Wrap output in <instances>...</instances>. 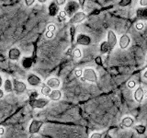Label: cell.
I'll use <instances>...</instances> for the list:
<instances>
[{"label":"cell","instance_id":"obj_1","mask_svg":"<svg viewBox=\"0 0 147 138\" xmlns=\"http://www.w3.org/2000/svg\"><path fill=\"white\" fill-rule=\"evenodd\" d=\"M80 4L75 1V0H71V1H68L64 7V11L67 14V17L72 18L76 12H78L80 8Z\"/></svg>","mask_w":147,"mask_h":138},{"label":"cell","instance_id":"obj_2","mask_svg":"<svg viewBox=\"0 0 147 138\" xmlns=\"http://www.w3.org/2000/svg\"><path fill=\"white\" fill-rule=\"evenodd\" d=\"M82 81H88L91 83H96L98 81V75L95 69L88 67L86 68L84 70V74H83V77H81Z\"/></svg>","mask_w":147,"mask_h":138},{"label":"cell","instance_id":"obj_3","mask_svg":"<svg viewBox=\"0 0 147 138\" xmlns=\"http://www.w3.org/2000/svg\"><path fill=\"white\" fill-rule=\"evenodd\" d=\"M50 102L49 99L46 98H38L33 100H30V104L34 109H42L45 106H47Z\"/></svg>","mask_w":147,"mask_h":138},{"label":"cell","instance_id":"obj_4","mask_svg":"<svg viewBox=\"0 0 147 138\" xmlns=\"http://www.w3.org/2000/svg\"><path fill=\"white\" fill-rule=\"evenodd\" d=\"M13 87H14V92L17 95H21L27 90V86L25 83L18 79L13 80Z\"/></svg>","mask_w":147,"mask_h":138},{"label":"cell","instance_id":"obj_5","mask_svg":"<svg viewBox=\"0 0 147 138\" xmlns=\"http://www.w3.org/2000/svg\"><path fill=\"white\" fill-rule=\"evenodd\" d=\"M43 122L40 121V120H33L31 121L30 127H29V133L30 135H35V133H38L40 130L41 126H42Z\"/></svg>","mask_w":147,"mask_h":138},{"label":"cell","instance_id":"obj_6","mask_svg":"<svg viewBox=\"0 0 147 138\" xmlns=\"http://www.w3.org/2000/svg\"><path fill=\"white\" fill-rule=\"evenodd\" d=\"M76 43L80 45L88 46L91 44V38L85 33H79L76 36Z\"/></svg>","mask_w":147,"mask_h":138},{"label":"cell","instance_id":"obj_7","mask_svg":"<svg viewBox=\"0 0 147 138\" xmlns=\"http://www.w3.org/2000/svg\"><path fill=\"white\" fill-rule=\"evenodd\" d=\"M27 81L31 87H38L41 84L40 77L35 75V74H30L27 77Z\"/></svg>","mask_w":147,"mask_h":138},{"label":"cell","instance_id":"obj_8","mask_svg":"<svg viewBox=\"0 0 147 138\" xmlns=\"http://www.w3.org/2000/svg\"><path fill=\"white\" fill-rule=\"evenodd\" d=\"M86 17V15L85 12L78 11L72 18H70V20H69V22H70L71 24H76V23H80V22H82L83 20H85Z\"/></svg>","mask_w":147,"mask_h":138},{"label":"cell","instance_id":"obj_9","mask_svg":"<svg viewBox=\"0 0 147 138\" xmlns=\"http://www.w3.org/2000/svg\"><path fill=\"white\" fill-rule=\"evenodd\" d=\"M21 53L17 47H13L8 51V58L12 61H18L20 58Z\"/></svg>","mask_w":147,"mask_h":138},{"label":"cell","instance_id":"obj_10","mask_svg":"<svg viewBox=\"0 0 147 138\" xmlns=\"http://www.w3.org/2000/svg\"><path fill=\"white\" fill-rule=\"evenodd\" d=\"M59 9H60V6L56 3V1H52L50 3L49 7H48L49 15L52 16V17H55L58 13H60Z\"/></svg>","mask_w":147,"mask_h":138},{"label":"cell","instance_id":"obj_11","mask_svg":"<svg viewBox=\"0 0 147 138\" xmlns=\"http://www.w3.org/2000/svg\"><path fill=\"white\" fill-rule=\"evenodd\" d=\"M131 43V39L127 34H123L121 36V38L119 40V47L121 49H126L128 48V46L130 45Z\"/></svg>","mask_w":147,"mask_h":138},{"label":"cell","instance_id":"obj_12","mask_svg":"<svg viewBox=\"0 0 147 138\" xmlns=\"http://www.w3.org/2000/svg\"><path fill=\"white\" fill-rule=\"evenodd\" d=\"M107 41H108L109 44L110 45V47H111V49L116 46L118 40H117V36H116V34H115V32L113 30H109L108 31V40Z\"/></svg>","mask_w":147,"mask_h":138},{"label":"cell","instance_id":"obj_13","mask_svg":"<svg viewBox=\"0 0 147 138\" xmlns=\"http://www.w3.org/2000/svg\"><path fill=\"white\" fill-rule=\"evenodd\" d=\"M46 84L47 86H49L51 89H57L58 87L61 85V81L60 79H58L57 77H50L46 81Z\"/></svg>","mask_w":147,"mask_h":138},{"label":"cell","instance_id":"obj_14","mask_svg":"<svg viewBox=\"0 0 147 138\" xmlns=\"http://www.w3.org/2000/svg\"><path fill=\"white\" fill-rule=\"evenodd\" d=\"M133 96H134V99L136 101H138V102H142V99H144V89H142V87H138L136 89V90L134 91Z\"/></svg>","mask_w":147,"mask_h":138},{"label":"cell","instance_id":"obj_15","mask_svg":"<svg viewBox=\"0 0 147 138\" xmlns=\"http://www.w3.org/2000/svg\"><path fill=\"white\" fill-rule=\"evenodd\" d=\"M136 16L141 20H147V7L138 8L136 10Z\"/></svg>","mask_w":147,"mask_h":138},{"label":"cell","instance_id":"obj_16","mask_svg":"<svg viewBox=\"0 0 147 138\" xmlns=\"http://www.w3.org/2000/svg\"><path fill=\"white\" fill-rule=\"evenodd\" d=\"M61 98H62V92L59 89H53L48 97V99L52 101H58L61 99Z\"/></svg>","mask_w":147,"mask_h":138},{"label":"cell","instance_id":"obj_17","mask_svg":"<svg viewBox=\"0 0 147 138\" xmlns=\"http://www.w3.org/2000/svg\"><path fill=\"white\" fill-rule=\"evenodd\" d=\"M133 124H134V120L130 116L123 118L121 122V125L122 128H131L133 126Z\"/></svg>","mask_w":147,"mask_h":138},{"label":"cell","instance_id":"obj_18","mask_svg":"<svg viewBox=\"0 0 147 138\" xmlns=\"http://www.w3.org/2000/svg\"><path fill=\"white\" fill-rule=\"evenodd\" d=\"M99 50H100V53H103V54L109 53V51L111 50V47H110V45L109 44L108 41H103L102 43H101Z\"/></svg>","mask_w":147,"mask_h":138},{"label":"cell","instance_id":"obj_19","mask_svg":"<svg viewBox=\"0 0 147 138\" xmlns=\"http://www.w3.org/2000/svg\"><path fill=\"white\" fill-rule=\"evenodd\" d=\"M3 87H4V90L6 91V92H7V93H10V92L14 91L13 83L11 82L10 79H6V80H5Z\"/></svg>","mask_w":147,"mask_h":138},{"label":"cell","instance_id":"obj_20","mask_svg":"<svg viewBox=\"0 0 147 138\" xmlns=\"http://www.w3.org/2000/svg\"><path fill=\"white\" fill-rule=\"evenodd\" d=\"M52 89L47 86V84H42V87H41V89H40V92L41 94L45 97H49V95L51 94V92H52Z\"/></svg>","mask_w":147,"mask_h":138},{"label":"cell","instance_id":"obj_21","mask_svg":"<svg viewBox=\"0 0 147 138\" xmlns=\"http://www.w3.org/2000/svg\"><path fill=\"white\" fill-rule=\"evenodd\" d=\"M134 130L136 131L138 135H144L146 131V129H145V126L142 125V124H138V125L134 126Z\"/></svg>","mask_w":147,"mask_h":138},{"label":"cell","instance_id":"obj_22","mask_svg":"<svg viewBox=\"0 0 147 138\" xmlns=\"http://www.w3.org/2000/svg\"><path fill=\"white\" fill-rule=\"evenodd\" d=\"M73 56L75 57L76 59H79L82 57V51L79 49V48H76L74 50V52H73Z\"/></svg>","mask_w":147,"mask_h":138},{"label":"cell","instance_id":"obj_23","mask_svg":"<svg viewBox=\"0 0 147 138\" xmlns=\"http://www.w3.org/2000/svg\"><path fill=\"white\" fill-rule=\"evenodd\" d=\"M131 2H132V0H121V1L119 2V7H128L131 4Z\"/></svg>","mask_w":147,"mask_h":138},{"label":"cell","instance_id":"obj_24","mask_svg":"<svg viewBox=\"0 0 147 138\" xmlns=\"http://www.w3.org/2000/svg\"><path fill=\"white\" fill-rule=\"evenodd\" d=\"M22 64H23V66H24L26 68L30 67L31 66V59L30 57H26V58L23 59Z\"/></svg>","mask_w":147,"mask_h":138},{"label":"cell","instance_id":"obj_25","mask_svg":"<svg viewBox=\"0 0 147 138\" xmlns=\"http://www.w3.org/2000/svg\"><path fill=\"white\" fill-rule=\"evenodd\" d=\"M66 17H67V14L65 13V11H60V13H59V16H58V20H60V21H63V20H64L66 18Z\"/></svg>","mask_w":147,"mask_h":138},{"label":"cell","instance_id":"obj_26","mask_svg":"<svg viewBox=\"0 0 147 138\" xmlns=\"http://www.w3.org/2000/svg\"><path fill=\"white\" fill-rule=\"evenodd\" d=\"M127 86L129 89H135V87H136V82L134 80H129L127 83Z\"/></svg>","mask_w":147,"mask_h":138},{"label":"cell","instance_id":"obj_27","mask_svg":"<svg viewBox=\"0 0 147 138\" xmlns=\"http://www.w3.org/2000/svg\"><path fill=\"white\" fill-rule=\"evenodd\" d=\"M144 25L142 22H137L136 25H135V28H136L137 30H144Z\"/></svg>","mask_w":147,"mask_h":138},{"label":"cell","instance_id":"obj_28","mask_svg":"<svg viewBox=\"0 0 147 138\" xmlns=\"http://www.w3.org/2000/svg\"><path fill=\"white\" fill-rule=\"evenodd\" d=\"M83 74H84V71L81 70V69H77V70H76V72H75L76 76V77H79V78L83 77Z\"/></svg>","mask_w":147,"mask_h":138},{"label":"cell","instance_id":"obj_29","mask_svg":"<svg viewBox=\"0 0 147 138\" xmlns=\"http://www.w3.org/2000/svg\"><path fill=\"white\" fill-rule=\"evenodd\" d=\"M90 138H102V133H93L91 135Z\"/></svg>","mask_w":147,"mask_h":138},{"label":"cell","instance_id":"obj_30","mask_svg":"<svg viewBox=\"0 0 147 138\" xmlns=\"http://www.w3.org/2000/svg\"><path fill=\"white\" fill-rule=\"evenodd\" d=\"M55 30H56V27H55L54 24H50V25H48V27H47V30H50V31L54 32Z\"/></svg>","mask_w":147,"mask_h":138},{"label":"cell","instance_id":"obj_31","mask_svg":"<svg viewBox=\"0 0 147 138\" xmlns=\"http://www.w3.org/2000/svg\"><path fill=\"white\" fill-rule=\"evenodd\" d=\"M95 62H96V64H98V66H102V59H101V57H100V56L96 57Z\"/></svg>","mask_w":147,"mask_h":138},{"label":"cell","instance_id":"obj_32","mask_svg":"<svg viewBox=\"0 0 147 138\" xmlns=\"http://www.w3.org/2000/svg\"><path fill=\"white\" fill-rule=\"evenodd\" d=\"M46 38H48V39H52L53 37V31H50V30H47L46 31Z\"/></svg>","mask_w":147,"mask_h":138},{"label":"cell","instance_id":"obj_33","mask_svg":"<svg viewBox=\"0 0 147 138\" xmlns=\"http://www.w3.org/2000/svg\"><path fill=\"white\" fill-rule=\"evenodd\" d=\"M139 5L141 6V7H147V0H140Z\"/></svg>","mask_w":147,"mask_h":138},{"label":"cell","instance_id":"obj_34","mask_svg":"<svg viewBox=\"0 0 147 138\" xmlns=\"http://www.w3.org/2000/svg\"><path fill=\"white\" fill-rule=\"evenodd\" d=\"M35 1H36V0H25V3H26V5L28 7H30L35 3Z\"/></svg>","mask_w":147,"mask_h":138},{"label":"cell","instance_id":"obj_35","mask_svg":"<svg viewBox=\"0 0 147 138\" xmlns=\"http://www.w3.org/2000/svg\"><path fill=\"white\" fill-rule=\"evenodd\" d=\"M56 3L59 6H63V5H66V0H56Z\"/></svg>","mask_w":147,"mask_h":138},{"label":"cell","instance_id":"obj_36","mask_svg":"<svg viewBox=\"0 0 147 138\" xmlns=\"http://www.w3.org/2000/svg\"><path fill=\"white\" fill-rule=\"evenodd\" d=\"M85 1H86V0H78V3L80 4V6H81V7H84V5H85Z\"/></svg>","mask_w":147,"mask_h":138},{"label":"cell","instance_id":"obj_37","mask_svg":"<svg viewBox=\"0 0 147 138\" xmlns=\"http://www.w3.org/2000/svg\"><path fill=\"white\" fill-rule=\"evenodd\" d=\"M3 97H4V89H0V99H2Z\"/></svg>","mask_w":147,"mask_h":138},{"label":"cell","instance_id":"obj_38","mask_svg":"<svg viewBox=\"0 0 147 138\" xmlns=\"http://www.w3.org/2000/svg\"><path fill=\"white\" fill-rule=\"evenodd\" d=\"M4 133H5V129H4V127H1V128H0V135H3Z\"/></svg>","mask_w":147,"mask_h":138},{"label":"cell","instance_id":"obj_39","mask_svg":"<svg viewBox=\"0 0 147 138\" xmlns=\"http://www.w3.org/2000/svg\"><path fill=\"white\" fill-rule=\"evenodd\" d=\"M38 2H40V4H44V3H46L47 2V0H37Z\"/></svg>","mask_w":147,"mask_h":138},{"label":"cell","instance_id":"obj_40","mask_svg":"<svg viewBox=\"0 0 147 138\" xmlns=\"http://www.w3.org/2000/svg\"><path fill=\"white\" fill-rule=\"evenodd\" d=\"M144 77L145 79H147V70H145V72L144 73Z\"/></svg>","mask_w":147,"mask_h":138},{"label":"cell","instance_id":"obj_41","mask_svg":"<svg viewBox=\"0 0 147 138\" xmlns=\"http://www.w3.org/2000/svg\"><path fill=\"white\" fill-rule=\"evenodd\" d=\"M144 98H146V99H147V90H146V91H144Z\"/></svg>","mask_w":147,"mask_h":138}]
</instances>
